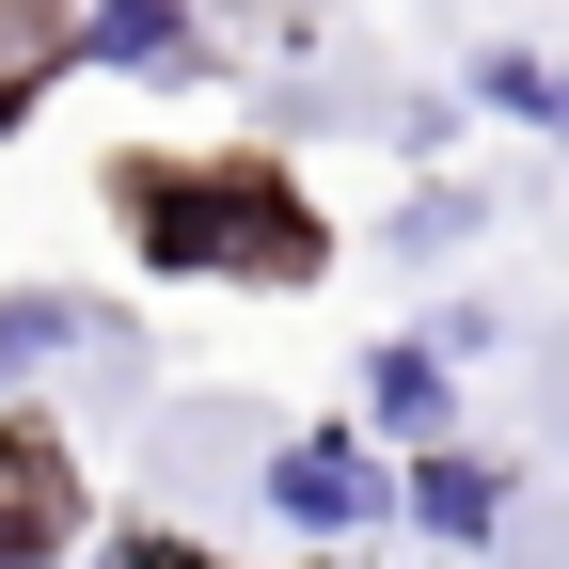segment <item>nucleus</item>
<instances>
[{
    "label": "nucleus",
    "instance_id": "20e7f679",
    "mask_svg": "<svg viewBox=\"0 0 569 569\" xmlns=\"http://www.w3.org/2000/svg\"><path fill=\"white\" fill-rule=\"evenodd\" d=\"M96 48H127V63H159V48H174V17H159V0H111V17H96Z\"/></svg>",
    "mask_w": 569,
    "mask_h": 569
},
{
    "label": "nucleus",
    "instance_id": "7ed1b4c3",
    "mask_svg": "<svg viewBox=\"0 0 569 569\" xmlns=\"http://www.w3.org/2000/svg\"><path fill=\"white\" fill-rule=\"evenodd\" d=\"M380 411L396 427H443V365H427V348H380Z\"/></svg>",
    "mask_w": 569,
    "mask_h": 569
},
{
    "label": "nucleus",
    "instance_id": "f257e3e1",
    "mask_svg": "<svg viewBox=\"0 0 569 569\" xmlns=\"http://www.w3.org/2000/svg\"><path fill=\"white\" fill-rule=\"evenodd\" d=\"M269 507H284V522H365V459L317 427V443H284V459H269Z\"/></svg>",
    "mask_w": 569,
    "mask_h": 569
},
{
    "label": "nucleus",
    "instance_id": "f03ea898",
    "mask_svg": "<svg viewBox=\"0 0 569 569\" xmlns=\"http://www.w3.org/2000/svg\"><path fill=\"white\" fill-rule=\"evenodd\" d=\"M411 507H427V522H443V538H475L490 507H507V490H490L475 459H427V475H411Z\"/></svg>",
    "mask_w": 569,
    "mask_h": 569
}]
</instances>
